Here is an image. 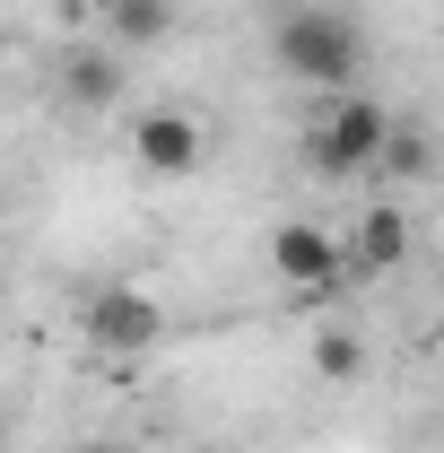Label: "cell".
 Instances as JSON below:
<instances>
[{
    "label": "cell",
    "mask_w": 444,
    "mask_h": 453,
    "mask_svg": "<svg viewBox=\"0 0 444 453\" xmlns=\"http://www.w3.org/2000/svg\"><path fill=\"white\" fill-rule=\"evenodd\" d=\"M279 70L296 79V88H323V96H348L357 88V70H366V27L348 18V9H287L271 35Z\"/></svg>",
    "instance_id": "1"
},
{
    "label": "cell",
    "mask_w": 444,
    "mask_h": 453,
    "mask_svg": "<svg viewBox=\"0 0 444 453\" xmlns=\"http://www.w3.org/2000/svg\"><path fill=\"white\" fill-rule=\"evenodd\" d=\"M384 131L392 113L366 105V96H332V113H323V131H314V174H366L375 157H384Z\"/></svg>",
    "instance_id": "2"
},
{
    "label": "cell",
    "mask_w": 444,
    "mask_h": 453,
    "mask_svg": "<svg viewBox=\"0 0 444 453\" xmlns=\"http://www.w3.org/2000/svg\"><path fill=\"white\" fill-rule=\"evenodd\" d=\"M88 340H96L105 357H149V349L166 340V305H157L149 288H96V296H88Z\"/></svg>",
    "instance_id": "3"
},
{
    "label": "cell",
    "mask_w": 444,
    "mask_h": 453,
    "mask_svg": "<svg viewBox=\"0 0 444 453\" xmlns=\"http://www.w3.org/2000/svg\"><path fill=\"white\" fill-rule=\"evenodd\" d=\"M271 271L296 288V296H332V288L348 280V244H340L332 226H314V219H287L271 235Z\"/></svg>",
    "instance_id": "4"
},
{
    "label": "cell",
    "mask_w": 444,
    "mask_h": 453,
    "mask_svg": "<svg viewBox=\"0 0 444 453\" xmlns=\"http://www.w3.org/2000/svg\"><path fill=\"white\" fill-rule=\"evenodd\" d=\"M201 149H210V140H201V122H192V113H174V105H157V113H140V122H131V157H140L149 174H201Z\"/></svg>",
    "instance_id": "5"
},
{
    "label": "cell",
    "mask_w": 444,
    "mask_h": 453,
    "mask_svg": "<svg viewBox=\"0 0 444 453\" xmlns=\"http://www.w3.org/2000/svg\"><path fill=\"white\" fill-rule=\"evenodd\" d=\"M61 96H70V105H113V96H122V53H105V44L70 53L61 61Z\"/></svg>",
    "instance_id": "6"
},
{
    "label": "cell",
    "mask_w": 444,
    "mask_h": 453,
    "mask_svg": "<svg viewBox=\"0 0 444 453\" xmlns=\"http://www.w3.org/2000/svg\"><path fill=\"white\" fill-rule=\"evenodd\" d=\"M348 262H357V271H392V262H410V226H401V210H366Z\"/></svg>",
    "instance_id": "7"
},
{
    "label": "cell",
    "mask_w": 444,
    "mask_h": 453,
    "mask_svg": "<svg viewBox=\"0 0 444 453\" xmlns=\"http://www.w3.org/2000/svg\"><path fill=\"white\" fill-rule=\"evenodd\" d=\"M375 166L401 174V183H427V174H436V140H427L418 122H392V131H384V157H375Z\"/></svg>",
    "instance_id": "8"
},
{
    "label": "cell",
    "mask_w": 444,
    "mask_h": 453,
    "mask_svg": "<svg viewBox=\"0 0 444 453\" xmlns=\"http://www.w3.org/2000/svg\"><path fill=\"white\" fill-rule=\"evenodd\" d=\"M105 27L113 44H157L174 27V0H105Z\"/></svg>",
    "instance_id": "9"
},
{
    "label": "cell",
    "mask_w": 444,
    "mask_h": 453,
    "mask_svg": "<svg viewBox=\"0 0 444 453\" xmlns=\"http://www.w3.org/2000/svg\"><path fill=\"white\" fill-rule=\"evenodd\" d=\"M314 375L357 384V375H366V340H357V332H323V340H314Z\"/></svg>",
    "instance_id": "10"
},
{
    "label": "cell",
    "mask_w": 444,
    "mask_h": 453,
    "mask_svg": "<svg viewBox=\"0 0 444 453\" xmlns=\"http://www.w3.org/2000/svg\"><path fill=\"white\" fill-rule=\"evenodd\" d=\"M0 453H9V445H0Z\"/></svg>",
    "instance_id": "11"
}]
</instances>
